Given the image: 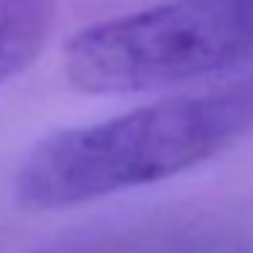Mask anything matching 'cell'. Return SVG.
<instances>
[{
  "instance_id": "cell-1",
  "label": "cell",
  "mask_w": 253,
  "mask_h": 253,
  "mask_svg": "<svg viewBox=\"0 0 253 253\" xmlns=\"http://www.w3.org/2000/svg\"><path fill=\"white\" fill-rule=\"evenodd\" d=\"M251 128L253 82L161 98L41 139L17 169L14 199L52 212L153 185L215 158Z\"/></svg>"
},
{
  "instance_id": "cell-3",
  "label": "cell",
  "mask_w": 253,
  "mask_h": 253,
  "mask_svg": "<svg viewBox=\"0 0 253 253\" xmlns=\"http://www.w3.org/2000/svg\"><path fill=\"white\" fill-rule=\"evenodd\" d=\"M57 22V0H0V84L28 71Z\"/></svg>"
},
{
  "instance_id": "cell-2",
  "label": "cell",
  "mask_w": 253,
  "mask_h": 253,
  "mask_svg": "<svg viewBox=\"0 0 253 253\" xmlns=\"http://www.w3.org/2000/svg\"><path fill=\"white\" fill-rule=\"evenodd\" d=\"M253 55V0H169L74 33L63 74L90 95L147 93Z\"/></svg>"
}]
</instances>
